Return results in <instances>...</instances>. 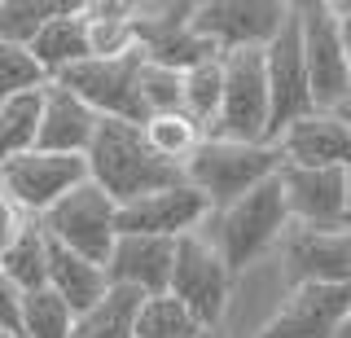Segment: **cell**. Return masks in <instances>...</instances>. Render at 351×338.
I'll list each match as a JSON object with an SVG mask.
<instances>
[{
  "instance_id": "484cf974",
  "label": "cell",
  "mask_w": 351,
  "mask_h": 338,
  "mask_svg": "<svg viewBox=\"0 0 351 338\" xmlns=\"http://www.w3.org/2000/svg\"><path fill=\"white\" fill-rule=\"evenodd\" d=\"M71 5L75 0H0V40L31 49V40Z\"/></svg>"
},
{
  "instance_id": "8992f818",
  "label": "cell",
  "mask_w": 351,
  "mask_h": 338,
  "mask_svg": "<svg viewBox=\"0 0 351 338\" xmlns=\"http://www.w3.org/2000/svg\"><path fill=\"white\" fill-rule=\"evenodd\" d=\"M303 31V58H307V80H312V101L316 110L338 114L351 101V67H347V45L329 0H303L294 5Z\"/></svg>"
},
{
  "instance_id": "603a6c76",
  "label": "cell",
  "mask_w": 351,
  "mask_h": 338,
  "mask_svg": "<svg viewBox=\"0 0 351 338\" xmlns=\"http://www.w3.org/2000/svg\"><path fill=\"white\" fill-rule=\"evenodd\" d=\"M145 294L128 290V286H110V294L97 308H88L84 316H75L71 338H136V316Z\"/></svg>"
},
{
  "instance_id": "7402d4cb",
  "label": "cell",
  "mask_w": 351,
  "mask_h": 338,
  "mask_svg": "<svg viewBox=\"0 0 351 338\" xmlns=\"http://www.w3.org/2000/svg\"><path fill=\"white\" fill-rule=\"evenodd\" d=\"M0 268H5V277L14 281L22 294L49 286V233H44V224L36 215L22 224V233L14 242L0 250Z\"/></svg>"
},
{
  "instance_id": "e0dca14e",
  "label": "cell",
  "mask_w": 351,
  "mask_h": 338,
  "mask_svg": "<svg viewBox=\"0 0 351 338\" xmlns=\"http://www.w3.org/2000/svg\"><path fill=\"white\" fill-rule=\"evenodd\" d=\"M171 268H176V242L171 237H136V233H119L114 255L106 264L110 286H128L149 294H167L171 290Z\"/></svg>"
},
{
  "instance_id": "f35d334b",
  "label": "cell",
  "mask_w": 351,
  "mask_h": 338,
  "mask_svg": "<svg viewBox=\"0 0 351 338\" xmlns=\"http://www.w3.org/2000/svg\"><path fill=\"white\" fill-rule=\"evenodd\" d=\"M338 338H351V316H347V325H343V334H338Z\"/></svg>"
},
{
  "instance_id": "1f68e13d",
  "label": "cell",
  "mask_w": 351,
  "mask_h": 338,
  "mask_svg": "<svg viewBox=\"0 0 351 338\" xmlns=\"http://www.w3.org/2000/svg\"><path fill=\"white\" fill-rule=\"evenodd\" d=\"M0 325L22 334V290L5 277V268H0Z\"/></svg>"
},
{
  "instance_id": "ac0fdd59",
  "label": "cell",
  "mask_w": 351,
  "mask_h": 338,
  "mask_svg": "<svg viewBox=\"0 0 351 338\" xmlns=\"http://www.w3.org/2000/svg\"><path fill=\"white\" fill-rule=\"evenodd\" d=\"M97 128H101V114H97L80 93H71L66 84L49 80V88H44V119H40L36 149H49V154H84L88 158Z\"/></svg>"
},
{
  "instance_id": "5b68a950",
  "label": "cell",
  "mask_w": 351,
  "mask_h": 338,
  "mask_svg": "<svg viewBox=\"0 0 351 338\" xmlns=\"http://www.w3.org/2000/svg\"><path fill=\"white\" fill-rule=\"evenodd\" d=\"M44 233L58 246L75 250V255L93 259V264H110L119 242V202L110 198L97 180H84L80 189H71L53 211L40 215Z\"/></svg>"
},
{
  "instance_id": "6da1fadb",
  "label": "cell",
  "mask_w": 351,
  "mask_h": 338,
  "mask_svg": "<svg viewBox=\"0 0 351 338\" xmlns=\"http://www.w3.org/2000/svg\"><path fill=\"white\" fill-rule=\"evenodd\" d=\"M88 176L114 198L119 206L145 198V193L184 184V167H176L149 145L145 123H128V119H101L88 149Z\"/></svg>"
},
{
  "instance_id": "277c9868",
  "label": "cell",
  "mask_w": 351,
  "mask_h": 338,
  "mask_svg": "<svg viewBox=\"0 0 351 338\" xmlns=\"http://www.w3.org/2000/svg\"><path fill=\"white\" fill-rule=\"evenodd\" d=\"M272 93H268V58L263 49L224 53V106L211 123L215 141H246V145H272Z\"/></svg>"
},
{
  "instance_id": "4dcf8cb0",
  "label": "cell",
  "mask_w": 351,
  "mask_h": 338,
  "mask_svg": "<svg viewBox=\"0 0 351 338\" xmlns=\"http://www.w3.org/2000/svg\"><path fill=\"white\" fill-rule=\"evenodd\" d=\"M44 84H49V71L31 58V49L0 40V101L22 97V93H36Z\"/></svg>"
},
{
  "instance_id": "2e32d148",
  "label": "cell",
  "mask_w": 351,
  "mask_h": 338,
  "mask_svg": "<svg viewBox=\"0 0 351 338\" xmlns=\"http://www.w3.org/2000/svg\"><path fill=\"white\" fill-rule=\"evenodd\" d=\"M285 167H351V123L343 114L312 110L277 136Z\"/></svg>"
},
{
  "instance_id": "5bb4252c",
  "label": "cell",
  "mask_w": 351,
  "mask_h": 338,
  "mask_svg": "<svg viewBox=\"0 0 351 338\" xmlns=\"http://www.w3.org/2000/svg\"><path fill=\"white\" fill-rule=\"evenodd\" d=\"M202 220H211V202L189 180L119 206V233H136V237H171V242H180L184 233H197Z\"/></svg>"
},
{
  "instance_id": "ffe728a7",
  "label": "cell",
  "mask_w": 351,
  "mask_h": 338,
  "mask_svg": "<svg viewBox=\"0 0 351 338\" xmlns=\"http://www.w3.org/2000/svg\"><path fill=\"white\" fill-rule=\"evenodd\" d=\"M31 58L49 71V80L66 75L71 67L93 58V45H88V23H84V5H71L66 14H58L49 27L31 40Z\"/></svg>"
},
{
  "instance_id": "f1b7e54d",
  "label": "cell",
  "mask_w": 351,
  "mask_h": 338,
  "mask_svg": "<svg viewBox=\"0 0 351 338\" xmlns=\"http://www.w3.org/2000/svg\"><path fill=\"white\" fill-rule=\"evenodd\" d=\"M145 136H149V145L158 149L162 158L176 162V167H184V162L193 158V149L206 141V132L193 123L189 114H158V119H149Z\"/></svg>"
},
{
  "instance_id": "d4e9b609",
  "label": "cell",
  "mask_w": 351,
  "mask_h": 338,
  "mask_svg": "<svg viewBox=\"0 0 351 338\" xmlns=\"http://www.w3.org/2000/svg\"><path fill=\"white\" fill-rule=\"evenodd\" d=\"M219 106H224V58H206L193 71H184V114L202 132H211Z\"/></svg>"
},
{
  "instance_id": "f546056e",
  "label": "cell",
  "mask_w": 351,
  "mask_h": 338,
  "mask_svg": "<svg viewBox=\"0 0 351 338\" xmlns=\"http://www.w3.org/2000/svg\"><path fill=\"white\" fill-rule=\"evenodd\" d=\"M141 106H145L149 119L184 114V71L145 62V67H141ZM149 119H145V123H149Z\"/></svg>"
},
{
  "instance_id": "ab89813d",
  "label": "cell",
  "mask_w": 351,
  "mask_h": 338,
  "mask_svg": "<svg viewBox=\"0 0 351 338\" xmlns=\"http://www.w3.org/2000/svg\"><path fill=\"white\" fill-rule=\"evenodd\" d=\"M347 67H351V53H347Z\"/></svg>"
},
{
  "instance_id": "8d00e7d4",
  "label": "cell",
  "mask_w": 351,
  "mask_h": 338,
  "mask_svg": "<svg viewBox=\"0 0 351 338\" xmlns=\"http://www.w3.org/2000/svg\"><path fill=\"white\" fill-rule=\"evenodd\" d=\"M197 338H224V334H219V330H202V334H197Z\"/></svg>"
},
{
  "instance_id": "83f0119b",
  "label": "cell",
  "mask_w": 351,
  "mask_h": 338,
  "mask_svg": "<svg viewBox=\"0 0 351 338\" xmlns=\"http://www.w3.org/2000/svg\"><path fill=\"white\" fill-rule=\"evenodd\" d=\"M202 325L176 294H149L136 316V338H197Z\"/></svg>"
},
{
  "instance_id": "ba28073f",
  "label": "cell",
  "mask_w": 351,
  "mask_h": 338,
  "mask_svg": "<svg viewBox=\"0 0 351 338\" xmlns=\"http://www.w3.org/2000/svg\"><path fill=\"white\" fill-rule=\"evenodd\" d=\"M281 272L285 290L299 286H351V228H316L294 224L281 237Z\"/></svg>"
},
{
  "instance_id": "52a82bcc",
  "label": "cell",
  "mask_w": 351,
  "mask_h": 338,
  "mask_svg": "<svg viewBox=\"0 0 351 338\" xmlns=\"http://www.w3.org/2000/svg\"><path fill=\"white\" fill-rule=\"evenodd\" d=\"M228 286H233V272H228L224 255L211 246V237L184 233L176 242V268H171L167 294H176L193 312V321L202 330H219L224 308H228Z\"/></svg>"
},
{
  "instance_id": "30bf717a",
  "label": "cell",
  "mask_w": 351,
  "mask_h": 338,
  "mask_svg": "<svg viewBox=\"0 0 351 338\" xmlns=\"http://www.w3.org/2000/svg\"><path fill=\"white\" fill-rule=\"evenodd\" d=\"M88 176V158L84 154H49V149H27V154L0 162V189L14 198L27 215L53 211L71 189H80Z\"/></svg>"
},
{
  "instance_id": "9c48e42d",
  "label": "cell",
  "mask_w": 351,
  "mask_h": 338,
  "mask_svg": "<svg viewBox=\"0 0 351 338\" xmlns=\"http://www.w3.org/2000/svg\"><path fill=\"white\" fill-rule=\"evenodd\" d=\"M141 67L145 53L132 49L123 58H88L80 67L58 75L71 93H80L101 119H128V123H145V106H141Z\"/></svg>"
},
{
  "instance_id": "44dd1931",
  "label": "cell",
  "mask_w": 351,
  "mask_h": 338,
  "mask_svg": "<svg viewBox=\"0 0 351 338\" xmlns=\"http://www.w3.org/2000/svg\"><path fill=\"white\" fill-rule=\"evenodd\" d=\"M136 5L132 0H84V23L93 58H123L136 49Z\"/></svg>"
},
{
  "instance_id": "cb8c5ba5",
  "label": "cell",
  "mask_w": 351,
  "mask_h": 338,
  "mask_svg": "<svg viewBox=\"0 0 351 338\" xmlns=\"http://www.w3.org/2000/svg\"><path fill=\"white\" fill-rule=\"evenodd\" d=\"M44 88H49V84H44ZM44 88L0 101V162H9V158L27 154V149H36L40 119H44Z\"/></svg>"
},
{
  "instance_id": "7a4b0ae2",
  "label": "cell",
  "mask_w": 351,
  "mask_h": 338,
  "mask_svg": "<svg viewBox=\"0 0 351 338\" xmlns=\"http://www.w3.org/2000/svg\"><path fill=\"white\" fill-rule=\"evenodd\" d=\"M285 158L277 145H246V141H215L206 136L184 162V180L211 202V211H224L263 180L281 176Z\"/></svg>"
},
{
  "instance_id": "9a60e30c",
  "label": "cell",
  "mask_w": 351,
  "mask_h": 338,
  "mask_svg": "<svg viewBox=\"0 0 351 338\" xmlns=\"http://www.w3.org/2000/svg\"><path fill=\"white\" fill-rule=\"evenodd\" d=\"M281 189L294 224H347V167H281Z\"/></svg>"
},
{
  "instance_id": "3957f363",
  "label": "cell",
  "mask_w": 351,
  "mask_h": 338,
  "mask_svg": "<svg viewBox=\"0 0 351 338\" xmlns=\"http://www.w3.org/2000/svg\"><path fill=\"white\" fill-rule=\"evenodd\" d=\"M290 228V206H285L281 176L263 180L246 198H237L224 211H211V246L224 255L228 272H241L255 264L268 246H277Z\"/></svg>"
},
{
  "instance_id": "d590c367",
  "label": "cell",
  "mask_w": 351,
  "mask_h": 338,
  "mask_svg": "<svg viewBox=\"0 0 351 338\" xmlns=\"http://www.w3.org/2000/svg\"><path fill=\"white\" fill-rule=\"evenodd\" d=\"M347 215H351V167H347Z\"/></svg>"
},
{
  "instance_id": "8fae6325",
  "label": "cell",
  "mask_w": 351,
  "mask_h": 338,
  "mask_svg": "<svg viewBox=\"0 0 351 338\" xmlns=\"http://www.w3.org/2000/svg\"><path fill=\"white\" fill-rule=\"evenodd\" d=\"M290 9L294 5H281V0H211L193 9V31L219 53L268 49L290 23Z\"/></svg>"
},
{
  "instance_id": "74e56055",
  "label": "cell",
  "mask_w": 351,
  "mask_h": 338,
  "mask_svg": "<svg viewBox=\"0 0 351 338\" xmlns=\"http://www.w3.org/2000/svg\"><path fill=\"white\" fill-rule=\"evenodd\" d=\"M338 114H343V119H347V123H351V101H347V106H343V110H338Z\"/></svg>"
},
{
  "instance_id": "7c38bea8",
  "label": "cell",
  "mask_w": 351,
  "mask_h": 338,
  "mask_svg": "<svg viewBox=\"0 0 351 338\" xmlns=\"http://www.w3.org/2000/svg\"><path fill=\"white\" fill-rule=\"evenodd\" d=\"M263 58H268V93H272V132H268V141L277 145V136L285 128L316 110L312 80H307V58H303V31H299V14H294V9H290V23L281 27V36L263 49Z\"/></svg>"
},
{
  "instance_id": "836d02e7",
  "label": "cell",
  "mask_w": 351,
  "mask_h": 338,
  "mask_svg": "<svg viewBox=\"0 0 351 338\" xmlns=\"http://www.w3.org/2000/svg\"><path fill=\"white\" fill-rule=\"evenodd\" d=\"M329 9H334L338 31H343V45H347V53H351V0H347V5H329Z\"/></svg>"
},
{
  "instance_id": "d6986e66",
  "label": "cell",
  "mask_w": 351,
  "mask_h": 338,
  "mask_svg": "<svg viewBox=\"0 0 351 338\" xmlns=\"http://www.w3.org/2000/svg\"><path fill=\"white\" fill-rule=\"evenodd\" d=\"M49 290H58L62 299L71 303V312L84 316L88 308H97L110 294V277H106L101 264L75 255V250H66L49 237Z\"/></svg>"
},
{
  "instance_id": "4316f807",
  "label": "cell",
  "mask_w": 351,
  "mask_h": 338,
  "mask_svg": "<svg viewBox=\"0 0 351 338\" xmlns=\"http://www.w3.org/2000/svg\"><path fill=\"white\" fill-rule=\"evenodd\" d=\"M75 312L58 290H31L22 294V338H71Z\"/></svg>"
},
{
  "instance_id": "e575fe53",
  "label": "cell",
  "mask_w": 351,
  "mask_h": 338,
  "mask_svg": "<svg viewBox=\"0 0 351 338\" xmlns=\"http://www.w3.org/2000/svg\"><path fill=\"white\" fill-rule=\"evenodd\" d=\"M0 338H22L18 330H9V325H0Z\"/></svg>"
},
{
  "instance_id": "4fadbf2b",
  "label": "cell",
  "mask_w": 351,
  "mask_h": 338,
  "mask_svg": "<svg viewBox=\"0 0 351 338\" xmlns=\"http://www.w3.org/2000/svg\"><path fill=\"white\" fill-rule=\"evenodd\" d=\"M351 316V286H299L255 338H338Z\"/></svg>"
},
{
  "instance_id": "d6a6232c",
  "label": "cell",
  "mask_w": 351,
  "mask_h": 338,
  "mask_svg": "<svg viewBox=\"0 0 351 338\" xmlns=\"http://www.w3.org/2000/svg\"><path fill=\"white\" fill-rule=\"evenodd\" d=\"M27 220H31V215L22 211V206H18L14 198H9L5 189H0V250H5V246H9V242H14V237L22 233V224H27Z\"/></svg>"
}]
</instances>
